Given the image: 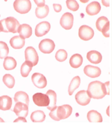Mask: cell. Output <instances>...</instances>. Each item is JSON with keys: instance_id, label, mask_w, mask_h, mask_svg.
I'll use <instances>...</instances> for the list:
<instances>
[{"instance_id": "cell-38", "label": "cell", "mask_w": 112, "mask_h": 123, "mask_svg": "<svg viewBox=\"0 0 112 123\" xmlns=\"http://www.w3.org/2000/svg\"><path fill=\"white\" fill-rule=\"evenodd\" d=\"M80 1L81 2L83 3V4H85V3L89 2L90 0H80Z\"/></svg>"}, {"instance_id": "cell-30", "label": "cell", "mask_w": 112, "mask_h": 123, "mask_svg": "<svg viewBox=\"0 0 112 123\" xmlns=\"http://www.w3.org/2000/svg\"><path fill=\"white\" fill-rule=\"evenodd\" d=\"M4 84L9 88H13L15 84V79L13 76L10 74H6L2 79Z\"/></svg>"}, {"instance_id": "cell-37", "label": "cell", "mask_w": 112, "mask_h": 123, "mask_svg": "<svg viewBox=\"0 0 112 123\" xmlns=\"http://www.w3.org/2000/svg\"><path fill=\"white\" fill-rule=\"evenodd\" d=\"M111 0H102V4L106 7H109Z\"/></svg>"}, {"instance_id": "cell-1", "label": "cell", "mask_w": 112, "mask_h": 123, "mask_svg": "<svg viewBox=\"0 0 112 123\" xmlns=\"http://www.w3.org/2000/svg\"><path fill=\"white\" fill-rule=\"evenodd\" d=\"M109 84V81L104 84L99 81H94L88 85L87 92L91 98L101 99L106 95L110 94Z\"/></svg>"}, {"instance_id": "cell-8", "label": "cell", "mask_w": 112, "mask_h": 123, "mask_svg": "<svg viewBox=\"0 0 112 123\" xmlns=\"http://www.w3.org/2000/svg\"><path fill=\"white\" fill-rule=\"evenodd\" d=\"M94 31L92 28L87 25H83L78 31L79 37L83 41H89L94 36Z\"/></svg>"}, {"instance_id": "cell-13", "label": "cell", "mask_w": 112, "mask_h": 123, "mask_svg": "<svg viewBox=\"0 0 112 123\" xmlns=\"http://www.w3.org/2000/svg\"><path fill=\"white\" fill-rule=\"evenodd\" d=\"M50 23L47 21L40 22L35 28V34L37 37H40L45 35L50 29Z\"/></svg>"}, {"instance_id": "cell-34", "label": "cell", "mask_w": 112, "mask_h": 123, "mask_svg": "<svg viewBox=\"0 0 112 123\" xmlns=\"http://www.w3.org/2000/svg\"><path fill=\"white\" fill-rule=\"evenodd\" d=\"M53 8L54 11L56 12L57 13H59L62 10V6H61V5L59 4H53Z\"/></svg>"}, {"instance_id": "cell-3", "label": "cell", "mask_w": 112, "mask_h": 123, "mask_svg": "<svg viewBox=\"0 0 112 123\" xmlns=\"http://www.w3.org/2000/svg\"><path fill=\"white\" fill-rule=\"evenodd\" d=\"M20 25L19 22L15 18L7 17L6 18L0 21V31L5 33L11 32L16 33L17 32Z\"/></svg>"}, {"instance_id": "cell-9", "label": "cell", "mask_w": 112, "mask_h": 123, "mask_svg": "<svg viewBox=\"0 0 112 123\" xmlns=\"http://www.w3.org/2000/svg\"><path fill=\"white\" fill-rule=\"evenodd\" d=\"M75 98L77 103L82 106L87 105L90 103L91 97L86 91H79L76 93Z\"/></svg>"}, {"instance_id": "cell-5", "label": "cell", "mask_w": 112, "mask_h": 123, "mask_svg": "<svg viewBox=\"0 0 112 123\" xmlns=\"http://www.w3.org/2000/svg\"><path fill=\"white\" fill-rule=\"evenodd\" d=\"M96 28L98 31L102 33L105 37H109L110 33V22L105 16L98 18L96 21Z\"/></svg>"}, {"instance_id": "cell-29", "label": "cell", "mask_w": 112, "mask_h": 123, "mask_svg": "<svg viewBox=\"0 0 112 123\" xmlns=\"http://www.w3.org/2000/svg\"><path fill=\"white\" fill-rule=\"evenodd\" d=\"M33 67V66L32 63L28 61H25L21 67V74L22 77H28L29 73L32 70Z\"/></svg>"}, {"instance_id": "cell-33", "label": "cell", "mask_w": 112, "mask_h": 123, "mask_svg": "<svg viewBox=\"0 0 112 123\" xmlns=\"http://www.w3.org/2000/svg\"><path fill=\"white\" fill-rule=\"evenodd\" d=\"M67 7L73 12L77 11L79 9V4L76 0H66Z\"/></svg>"}, {"instance_id": "cell-11", "label": "cell", "mask_w": 112, "mask_h": 123, "mask_svg": "<svg viewBox=\"0 0 112 123\" xmlns=\"http://www.w3.org/2000/svg\"><path fill=\"white\" fill-rule=\"evenodd\" d=\"M74 17L71 13H65L62 15L60 19L61 26L66 30H70L72 28L73 25Z\"/></svg>"}, {"instance_id": "cell-35", "label": "cell", "mask_w": 112, "mask_h": 123, "mask_svg": "<svg viewBox=\"0 0 112 123\" xmlns=\"http://www.w3.org/2000/svg\"><path fill=\"white\" fill-rule=\"evenodd\" d=\"M34 1L38 6H42L45 5V0H34Z\"/></svg>"}, {"instance_id": "cell-2", "label": "cell", "mask_w": 112, "mask_h": 123, "mask_svg": "<svg viewBox=\"0 0 112 123\" xmlns=\"http://www.w3.org/2000/svg\"><path fill=\"white\" fill-rule=\"evenodd\" d=\"M73 109L71 105L65 104L62 106H56L49 113V116L55 121L66 119L72 113Z\"/></svg>"}, {"instance_id": "cell-32", "label": "cell", "mask_w": 112, "mask_h": 123, "mask_svg": "<svg viewBox=\"0 0 112 123\" xmlns=\"http://www.w3.org/2000/svg\"><path fill=\"white\" fill-rule=\"evenodd\" d=\"M56 59L59 62H63L66 60L68 57V53L64 49H59L56 54Z\"/></svg>"}, {"instance_id": "cell-23", "label": "cell", "mask_w": 112, "mask_h": 123, "mask_svg": "<svg viewBox=\"0 0 112 123\" xmlns=\"http://www.w3.org/2000/svg\"><path fill=\"white\" fill-rule=\"evenodd\" d=\"M46 115L42 111H35L31 114L30 119L34 123H42L45 120Z\"/></svg>"}, {"instance_id": "cell-41", "label": "cell", "mask_w": 112, "mask_h": 123, "mask_svg": "<svg viewBox=\"0 0 112 123\" xmlns=\"http://www.w3.org/2000/svg\"><path fill=\"white\" fill-rule=\"evenodd\" d=\"M0 32H1V31H0Z\"/></svg>"}, {"instance_id": "cell-26", "label": "cell", "mask_w": 112, "mask_h": 123, "mask_svg": "<svg viewBox=\"0 0 112 123\" xmlns=\"http://www.w3.org/2000/svg\"><path fill=\"white\" fill-rule=\"evenodd\" d=\"M4 68L6 70L14 69L17 67V62L12 57H6L4 61Z\"/></svg>"}, {"instance_id": "cell-16", "label": "cell", "mask_w": 112, "mask_h": 123, "mask_svg": "<svg viewBox=\"0 0 112 123\" xmlns=\"http://www.w3.org/2000/svg\"><path fill=\"white\" fill-rule=\"evenodd\" d=\"M17 32L20 34V36L23 38H28L32 36V29L29 25L24 24L21 25L18 29Z\"/></svg>"}, {"instance_id": "cell-28", "label": "cell", "mask_w": 112, "mask_h": 123, "mask_svg": "<svg viewBox=\"0 0 112 123\" xmlns=\"http://www.w3.org/2000/svg\"><path fill=\"white\" fill-rule=\"evenodd\" d=\"M80 83L81 79L79 76H76L75 77H74L71 80L68 88L69 94L70 96L72 95L73 93L75 91V90L77 89L80 86Z\"/></svg>"}, {"instance_id": "cell-4", "label": "cell", "mask_w": 112, "mask_h": 123, "mask_svg": "<svg viewBox=\"0 0 112 123\" xmlns=\"http://www.w3.org/2000/svg\"><path fill=\"white\" fill-rule=\"evenodd\" d=\"M13 7L17 12L22 14H26L32 8V3L30 0H15Z\"/></svg>"}, {"instance_id": "cell-12", "label": "cell", "mask_w": 112, "mask_h": 123, "mask_svg": "<svg viewBox=\"0 0 112 123\" xmlns=\"http://www.w3.org/2000/svg\"><path fill=\"white\" fill-rule=\"evenodd\" d=\"M34 103L38 106H47L49 104V97L47 94L37 93L33 96Z\"/></svg>"}, {"instance_id": "cell-20", "label": "cell", "mask_w": 112, "mask_h": 123, "mask_svg": "<svg viewBox=\"0 0 112 123\" xmlns=\"http://www.w3.org/2000/svg\"><path fill=\"white\" fill-rule=\"evenodd\" d=\"M25 39L20 36H16L10 39V44L13 48L15 49H21L25 45Z\"/></svg>"}, {"instance_id": "cell-10", "label": "cell", "mask_w": 112, "mask_h": 123, "mask_svg": "<svg viewBox=\"0 0 112 123\" xmlns=\"http://www.w3.org/2000/svg\"><path fill=\"white\" fill-rule=\"evenodd\" d=\"M32 81L33 84L40 89H43L47 85L46 77L41 73H34L32 76Z\"/></svg>"}, {"instance_id": "cell-6", "label": "cell", "mask_w": 112, "mask_h": 123, "mask_svg": "<svg viewBox=\"0 0 112 123\" xmlns=\"http://www.w3.org/2000/svg\"><path fill=\"white\" fill-rule=\"evenodd\" d=\"M25 57L26 61L32 63L33 66H35L38 64L39 59L38 53L33 47L29 46L26 48L25 50Z\"/></svg>"}, {"instance_id": "cell-40", "label": "cell", "mask_w": 112, "mask_h": 123, "mask_svg": "<svg viewBox=\"0 0 112 123\" xmlns=\"http://www.w3.org/2000/svg\"><path fill=\"white\" fill-rule=\"evenodd\" d=\"M7 1V0H5V2H6Z\"/></svg>"}, {"instance_id": "cell-19", "label": "cell", "mask_w": 112, "mask_h": 123, "mask_svg": "<svg viewBox=\"0 0 112 123\" xmlns=\"http://www.w3.org/2000/svg\"><path fill=\"white\" fill-rule=\"evenodd\" d=\"M12 105V99L6 95L0 97V109L2 111H8Z\"/></svg>"}, {"instance_id": "cell-25", "label": "cell", "mask_w": 112, "mask_h": 123, "mask_svg": "<svg viewBox=\"0 0 112 123\" xmlns=\"http://www.w3.org/2000/svg\"><path fill=\"white\" fill-rule=\"evenodd\" d=\"M49 97V104L48 106H47V108L49 110L51 111L54 108L56 107V101H57V94L53 90H49L46 92V94Z\"/></svg>"}, {"instance_id": "cell-18", "label": "cell", "mask_w": 112, "mask_h": 123, "mask_svg": "<svg viewBox=\"0 0 112 123\" xmlns=\"http://www.w3.org/2000/svg\"><path fill=\"white\" fill-rule=\"evenodd\" d=\"M101 9L100 3L97 1H93L86 6V12L89 16H94L100 13Z\"/></svg>"}, {"instance_id": "cell-24", "label": "cell", "mask_w": 112, "mask_h": 123, "mask_svg": "<svg viewBox=\"0 0 112 123\" xmlns=\"http://www.w3.org/2000/svg\"><path fill=\"white\" fill-rule=\"evenodd\" d=\"M14 100L16 103L21 102V103H23L26 104L27 105H28L29 103V96L26 93L22 92V91H19L15 94Z\"/></svg>"}, {"instance_id": "cell-21", "label": "cell", "mask_w": 112, "mask_h": 123, "mask_svg": "<svg viewBox=\"0 0 112 123\" xmlns=\"http://www.w3.org/2000/svg\"><path fill=\"white\" fill-rule=\"evenodd\" d=\"M87 118L90 123H102V117L97 111L92 110L88 113Z\"/></svg>"}, {"instance_id": "cell-15", "label": "cell", "mask_w": 112, "mask_h": 123, "mask_svg": "<svg viewBox=\"0 0 112 123\" xmlns=\"http://www.w3.org/2000/svg\"><path fill=\"white\" fill-rule=\"evenodd\" d=\"M83 72L86 76L93 79L98 77L101 74V70L100 68L90 65L85 67Z\"/></svg>"}, {"instance_id": "cell-39", "label": "cell", "mask_w": 112, "mask_h": 123, "mask_svg": "<svg viewBox=\"0 0 112 123\" xmlns=\"http://www.w3.org/2000/svg\"><path fill=\"white\" fill-rule=\"evenodd\" d=\"M0 123H5V121L2 120V118H1L0 117Z\"/></svg>"}, {"instance_id": "cell-7", "label": "cell", "mask_w": 112, "mask_h": 123, "mask_svg": "<svg viewBox=\"0 0 112 123\" xmlns=\"http://www.w3.org/2000/svg\"><path fill=\"white\" fill-rule=\"evenodd\" d=\"M38 48L42 53L50 54L54 50L55 43L50 39H44L40 42Z\"/></svg>"}, {"instance_id": "cell-36", "label": "cell", "mask_w": 112, "mask_h": 123, "mask_svg": "<svg viewBox=\"0 0 112 123\" xmlns=\"http://www.w3.org/2000/svg\"><path fill=\"white\" fill-rule=\"evenodd\" d=\"M14 123L18 122V123H26V120L25 119V117H19V118H17L14 121Z\"/></svg>"}, {"instance_id": "cell-27", "label": "cell", "mask_w": 112, "mask_h": 123, "mask_svg": "<svg viewBox=\"0 0 112 123\" xmlns=\"http://www.w3.org/2000/svg\"><path fill=\"white\" fill-rule=\"evenodd\" d=\"M49 12V8L47 5L38 6L35 9V15L38 18L42 19L47 16Z\"/></svg>"}, {"instance_id": "cell-31", "label": "cell", "mask_w": 112, "mask_h": 123, "mask_svg": "<svg viewBox=\"0 0 112 123\" xmlns=\"http://www.w3.org/2000/svg\"><path fill=\"white\" fill-rule=\"evenodd\" d=\"M9 52L7 45L3 41H0V58L2 59L6 57Z\"/></svg>"}, {"instance_id": "cell-14", "label": "cell", "mask_w": 112, "mask_h": 123, "mask_svg": "<svg viewBox=\"0 0 112 123\" xmlns=\"http://www.w3.org/2000/svg\"><path fill=\"white\" fill-rule=\"evenodd\" d=\"M13 112L16 113V115L18 117H26L28 116L29 113V108L28 105L21 102H17L15 105Z\"/></svg>"}, {"instance_id": "cell-22", "label": "cell", "mask_w": 112, "mask_h": 123, "mask_svg": "<svg viewBox=\"0 0 112 123\" xmlns=\"http://www.w3.org/2000/svg\"><path fill=\"white\" fill-rule=\"evenodd\" d=\"M83 62V58L80 54H75L71 57L69 64L72 68H78L81 66Z\"/></svg>"}, {"instance_id": "cell-17", "label": "cell", "mask_w": 112, "mask_h": 123, "mask_svg": "<svg viewBox=\"0 0 112 123\" xmlns=\"http://www.w3.org/2000/svg\"><path fill=\"white\" fill-rule=\"evenodd\" d=\"M88 60L94 64H98L102 61V55L96 50L89 51L86 55Z\"/></svg>"}]
</instances>
